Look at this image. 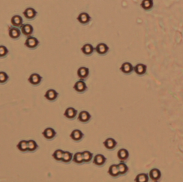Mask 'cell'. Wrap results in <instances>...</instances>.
Wrapping results in <instances>:
<instances>
[{
	"label": "cell",
	"mask_w": 183,
	"mask_h": 182,
	"mask_svg": "<svg viewBox=\"0 0 183 182\" xmlns=\"http://www.w3.org/2000/svg\"><path fill=\"white\" fill-rule=\"evenodd\" d=\"M39 44V41L37 38L32 37H27V39L26 40L24 44L27 48L33 49L37 47Z\"/></svg>",
	"instance_id": "1"
},
{
	"label": "cell",
	"mask_w": 183,
	"mask_h": 182,
	"mask_svg": "<svg viewBox=\"0 0 183 182\" xmlns=\"http://www.w3.org/2000/svg\"><path fill=\"white\" fill-rule=\"evenodd\" d=\"M20 27H21L22 33L26 37H29L32 34L33 32V27L32 25L28 24H24V25L22 24V26Z\"/></svg>",
	"instance_id": "2"
},
{
	"label": "cell",
	"mask_w": 183,
	"mask_h": 182,
	"mask_svg": "<svg viewBox=\"0 0 183 182\" xmlns=\"http://www.w3.org/2000/svg\"><path fill=\"white\" fill-rule=\"evenodd\" d=\"M8 33L9 37L13 39H17L20 37L21 35V32L20 29L16 27L9 26Z\"/></svg>",
	"instance_id": "3"
},
{
	"label": "cell",
	"mask_w": 183,
	"mask_h": 182,
	"mask_svg": "<svg viewBox=\"0 0 183 182\" xmlns=\"http://www.w3.org/2000/svg\"><path fill=\"white\" fill-rule=\"evenodd\" d=\"M42 77L37 73L32 74L28 78V81L32 85H38L41 82L42 80Z\"/></svg>",
	"instance_id": "4"
},
{
	"label": "cell",
	"mask_w": 183,
	"mask_h": 182,
	"mask_svg": "<svg viewBox=\"0 0 183 182\" xmlns=\"http://www.w3.org/2000/svg\"><path fill=\"white\" fill-rule=\"evenodd\" d=\"M23 15L28 19H32L36 16L37 12L32 7H28L23 12Z\"/></svg>",
	"instance_id": "5"
},
{
	"label": "cell",
	"mask_w": 183,
	"mask_h": 182,
	"mask_svg": "<svg viewBox=\"0 0 183 182\" xmlns=\"http://www.w3.org/2000/svg\"><path fill=\"white\" fill-rule=\"evenodd\" d=\"M77 75L81 80H84L89 75V69L87 67H81L77 71Z\"/></svg>",
	"instance_id": "6"
},
{
	"label": "cell",
	"mask_w": 183,
	"mask_h": 182,
	"mask_svg": "<svg viewBox=\"0 0 183 182\" xmlns=\"http://www.w3.org/2000/svg\"><path fill=\"white\" fill-rule=\"evenodd\" d=\"M95 51L99 54L103 55L106 54L107 52L109 51V47L105 43H100L95 48Z\"/></svg>",
	"instance_id": "7"
},
{
	"label": "cell",
	"mask_w": 183,
	"mask_h": 182,
	"mask_svg": "<svg viewBox=\"0 0 183 182\" xmlns=\"http://www.w3.org/2000/svg\"><path fill=\"white\" fill-rule=\"evenodd\" d=\"M42 135L47 139H51L56 135V131L52 128H47L42 132Z\"/></svg>",
	"instance_id": "8"
},
{
	"label": "cell",
	"mask_w": 183,
	"mask_h": 182,
	"mask_svg": "<svg viewBox=\"0 0 183 182\" xmlns=\"http://www.w3.org/2000/svg\"><path fill=\"white\" fill-rule=\"evenodd\" d=\"M74 89L78 92H82L86 90L87 87L84 82L83 81H79L74 84Z\"/></svg>",
	"instance_id": "9"
},
{
	"label": "cell",
	"mask_w": 183,
	"mask_h": 182,
	"mask_svg": "<svg viewBox=\"0 0 183 182\" xmlns=\"http://www.w3.org/2000/svg\"><path fill=\"white\" fill-rule=\"evenodd\" d=\"M22 22V18L19 15H15L11 19V23L14 27H21Z\"/></svg>",
	"instance_id": "10"
},
{
	"label": "cell",
	"mask_w": 183,
	"mask_h": 182,
	"mask_svg": "<svg viewBox=\"0 0 183 182\" xmlns=\"http://www.w3.org/2000/svg\"><path fill=\"white\" fill-rule=\"evenodd\" d=\"M58 93L54 89H50L47 90L45 95V97L47 100L50 101H54L58 97Z\"/></svg>",
	"instance_id": "11"
},
{
	"label": "cell",
	"mask_w": 183,
	"mask_h": 182,
	"mask_svg": "<svg viewBox=\"0 0 183 182\" xmlns=\"http://www.w3.org/2000/svg\"><path fill=\"white\" fill-rule=\"evenodd\" d=\"M91 19V18L89 16V15L86 13H81L77 17L78 21L82 24H85L89 22Z\"/></svg>",
	"instance_id": "12"
},
{
	"label": "cell",
	"mask_w": 183,
	"mask_h": 182,
	"mask_svg": "<svg viewBox=\"0 0 183 182\" xmlns=\"http://www.w3.org/2000/svg\"><path fill=\"white\" fill-rule=\"evenodd\" d=\"M120 69L125 74H129L132 72L134 67L131 63H130L129 62H125L122 65Z\"/></svg>",
	"instance_id": "13"
},
{
	"label": "cell",
	"mask_w": 183,
	"mask_h": 182,
	"mask_svg": "<svg viewBox=\"0 0 183 182\" xmlns=\"http://www.w3.org/2000/svg\"><path fill=\"white\" fill-rule=\"evenodd\" d=\"M117 143L116 141L113 138H109L106 139V140L104 142V145L106 148L108 150L114 149L116 147Z\"/></svg>",
	"instance_id": "14"
},
{
	"label": "cell",
	"mask_w": 183,
	"mask_h": 182,
	"mask_svg": "<svg viewBox=\"0 0 183 182\" xmlns=\"http://www.w3.org/2000/svg\"><path fill=\"white\" fill-rule=\"evenodd\" d=\"M91 118V116L88 112L84 111H82L79 114L78 119L82 122H86Z\"/></svg>",
	"instance_id": "15"
},
{
	"label": "cell",
	"mask_w": 183,
	"mask_h": 182,
	"mask_svg": "<svg viewBox=\"0 0 183 182\" xmlns=\"http://www.w3.org/2000/svg\"><path fill=\"white\" fill-rule=\"evenodd\" d=\"M106 158L104 155H102V154H97L94 157L93 163L97 166H101L106 163Z\"/></svg>",
	"instance_id": "16"
},
{
	"label": "cell",
	"mask_w": 183,
	"mask_h": 182,
	"mask_svg": "<svg viewBox=\"0 0 183 182\" xmlns=\"http://www.w3.org/2000/svg\"><path fill=\"white\" fill-rule=\"evenodd\" d=\"M84 136V134L82 131L78 129H76L72 131L70 134V137L75 141H79L81 140Z\"/></svg>",
	"instance_id": "17"
},
{
	"label": "cell",
	"mask_w": 183,
	"mask_h": 182,
	"mask_svg": "<svg viewBox=\"0 0 183 182\" xmlns=\"http://www.w3.org/2000/svg\"><path fill=\"white\" fill-rule=\"evenodd\" d=\"M77 110L73 107H69L65 111L64 116L67 118L72 119L74 118L77 114Z\"/></svg>",
	"instance_id": "18"
},
{
	"label": "cell",
	"mask_w": 183,
	"mask_h": 182,
	"mask_svg": "<svg viewBox=\"0 0 183 182\" xmlns=\"http://www.w3.org/2000/svg\"><path fill=\"white\" fill-rule=\"evenodd\" d=\"M129 152L127 150L124 148L120 149L117 152V157L119 160L122 161L127 160L129 157Z\"/></svg>",
	"instance_id": "19"
},
{
	"label": "cell",
	"mask_w": 183,
	"mask_h": 182,
	"mask_svg": "<svg viewBox=\"0 0 183 182\" xmlns=\"http://www.w3.org/2000/svg\"><path fill=\"white\" fill-rule=\"evenodd\" d=\"M94 47L91 44H85L81 48L82 51L86 55H90L94 51Z\"/></svg>",
	"instance_id": "20"
},
{
	"label": "cell",
	"mask_w": 183,
	"mask_h": 182,
	"mask_svg": "<svg viewBox=\"0 0 183 182\" xmlns=\"http://www.w3.org/2000/svg\"><path fill=\"white\" fill-rule=\"evenodd\" d=\"M108 173L109 175L112 176V177H116L119 175L118 168L117 165H112L110 166L109 170H108Z\"/></svg>",
	"instance_id": "21"
},
{
	"label": "cell",
	"mask_w": 183,
	"mask_h": 182,
	"mask_svg": "<svg viewBox=\"0 0 183 182\" xmlns=\"http://www.w3.org/2000/svg\"><path fill=\"white\" fill-rule=\"evenodd\" d=\"M134 70L136 74H139V75H142L146 72V66L143 64H138L134 67Z\"/></svg>",
	"instance_id": "22"
},
{
	"label": "cell",
	"mask_w": 183,
	"mask_h": 182,
	"mask_svg": "<svg viewBox=\"0 0 183 182\" xmlns=\"http://www.w3.org/2000/svg\"><path fill=\"white\" fill-rule=\"evenodd\" d=\"M17 148L18 150L21 152H26L28 151V146H27V141L25 140H21L18 143Z\"/></svg>",
	"instance_id": "23"
},
{
	"label": "cell",
	"mask_w": 183,
	"mask_h": 182,
	"mask_svg": "<svg viewBox=\"0 0 183 182\" xmlns=\"http://www.w3.org/2000/svg\"><path fill=\"white\" fill-rule=\"evenodd\" d=\"M117 166L118 168L119 175H124L128 172V171L129 170V168L124 163H119L118 165H117Z\"/></svg>",
	"instance_id": "24"
},
{
	"label": "cell",
	"mask_w": 183,
	"mask_h": 182,
	"mask_svg": "<svg viewBox=\"0 0 183 182\" xmlns=\"http://www.w3.org/2000/svg\"><path fill=\"white\" fill-rule=\"evenodd\" d=\"M27 146H28V151L30 152H33L37 150L38 148L37 144L34 140H33L27 141Z\"/></svg>",
	"instance_id": "25"
},
{
	"label": "cell",
	"mask_w": 183,
	"mask_h": 182,
	"mask_svg": "<svg viewBox=\"0 0 183 182\" xmlns=\"http://www.w3.org/2000/svg\"><path fill=\"white\" fill-rule=\"evenodd\" d=\"M63 154H64V151L61 150H57L55 151L54 153L52 154V157L54 158L57 161H62V158L63 157Z\"/></svg>",
	"instance_id": "26"
},
{
	"label": "cell",
	"mask_w": 183,
	"mask_h": 182,
	"mask_svg": "<svg viewBox=\"0 0 183 182\" xmlns=\"http://www.w3.org/2000/svg\"><path fill=\"white\" fill-rule=\"evenodd\" d=\"M73 161L78 164L83 163L84 160H83L82 153L77 152L76 154H74L73 157Z\"/></svg>",
	"instance_id": "27"
},
{
	"label": "cell",
	"mask_w": 183,
	"mask_h": 182,
	"mask_svg": "<svg viewBox=\"0 0 183 182\" xmlns=\"http://www.w3.org/2000/svg\"><path fill=\"white\" fill-rule=\"evenodd\" d=\"M83 160L85 163H89L91 161L92 157H93V154L89 151H84L82 153Z\"/></svg>",
	"instance_id": "28"
},
{
	"label": "cell",
	"mask_w": 183,
	"mask_h": 182,
	"mask_svg": "<svg viewBox=\"0 0 183 182\" xmlns=\"http://www.w3.org/2000/svg\"><path fill=\"white\" fill-rule=\"evenodd\" d=\"M72 158V154L71 153L69 152H64L63 154V157L62 158V161L63 162L65 163H69L70 161H71V160Z\"/></svg>",
	"instance_id": "29"
},
{
	"label": "cell",
	"mask_w": 183,
	"mask_h": 182,
	"mask_svg": "<svg viewBox=\"0 0 183 182\" xmlns=\"http://www.w3.org/2000/svg\"><path fill=\"white\" fill-rule=\"evenodd\" d=\"M150 177L153 180H157L160 177V172L158 169L152 170L150 172Z\"/></svg>",
	"instance_id": "30"
},
{
	"label": "cell",
	"mask_w": 183,
	"mask_h": 182,
	"mask_svg": "<svg viewBox=\"0 0 183 182\" xmlns=\"http://www.w3.org/2000/svg\"><path fill=\"white\" fill-rule=\"evenodd\" d=\"M148 180V178L147 175L145 174H141L136 176L134 181L135 182H147Z\"/></svg>",
	"instance_id": "31"
},
{
	"label": "cell",
	"mask_w": 183,
	"mask_h": 182,
	"mask_svg": "<svg viewBox=\"0 0 183 182\" xmlns=\"http://www.w3.org/2000/svg\"><path fill=\"white\" fill-rule=\"evenodd\" d=\"M141 6L145 9L148 10L152 7V0H144L141 3Z\"/></svg>",
	"instance_id": "32"
},
{
	"label": "cell",
	"mask_w": 183,
	"mask_h": 182,
	"mask_svg": "<svg viewBox=\"0 0 183 182\" xmlns=\"http://www.w3.org/2000/svg\"><path fill=\"white\" fill-rule=\"evenodd\" d=\"M9 76L4 72H0V84H3L7 81Z\"/></svg>",
	"instance_id": "33"
},
{
	"label": "cell",
	"mask_w": 183,
	"mask_h": 182,
	"mask_svg": "<svg viewBox=\"0 0 183 182\" xmlns=\"http://www.w3.org/2000/svg\"><path fill=\"white\" fill-rule=\"evenodd\" d=\"M9 50L4 46H0V57H4L8 54Z\"/></svg>",
	"instance_id": "34"
}]
</instances>
